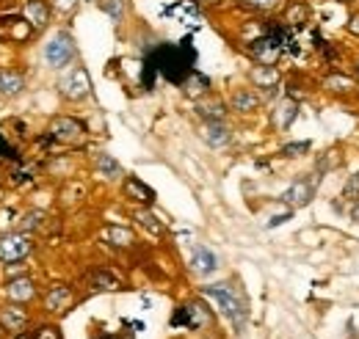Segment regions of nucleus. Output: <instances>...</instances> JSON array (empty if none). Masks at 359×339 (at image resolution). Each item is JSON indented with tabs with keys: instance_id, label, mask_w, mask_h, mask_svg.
<instances>
[{
	"instance_id": "13",
	"label": "nucleus",
	"mask_w": 359,
	"mask_h": 339,
	"mask_svg": "<svg viewBox=\"0 0 359 339\" xmlns=\"http://www.w3.org/2000/svg\"><path fill=\"white\" fill-rule=\"evenodd\" d=\"M72 300H75V290L69 284H50L47 293L42 296V306H45V312L58 314V312H67L72 306Z\"/></svg>"
},
{
	"instance_id": "17",
	"label": "nucleus",
	"mask_w": 359,
	"mask_h": 339,
	"mask_svg": "<svg viewBox=\"0 0 359 339\" xmlns=\"http://www.w3.org/2000/svg\"><path fill=\"white\" fill-rule=\"evenodd\" d=\"M25 91V75L20 69L11 67H0V97L3 99H14Z\"/></svg>"
},
{
	"instance_id": "15",
	"label": "nucleus",
	"mask_w": 359,
	"mask_h": 339,
	"mask_svg": "<svg viewBox=\"0 0 359 339\" xmlns=\"http://www.w3.org/2000/svg\"><path fill=\"white\" fill-rule=\"evenodd\" d=\"M260 102L263 99H260V94L255 88H238L229 97V111L232 113H241V116H249V113H255L260 108Z\"/></svg>"
},
{
	"instance_id": "12",
	"label": "nucleus",
	"mask_w": 359,
	"mask_h": 339,
	"mask_svg": "<svg viewBox=\"0 0 359 339\" xmlns=\"http://www.w3.org/2000/svg\"><path fill=\"white\" fill-rule=\"evenodd\" d=\"M3 296H6V300H14V303H31L39 298V290H36V282L31 276H14L6 282Z\"/></svg>"
},
{
	"instance_id": "11",
	"label": "nucleus",
	"mask_w": 359,
	"mask_h": 339,
	"mask_svg": "<svg viewBox=\"0 0 359 339\" xmlns=\"http://www.w3.org/2000/svg\"><path fill=\"white\" fill-rule=\"evenodd\" d=\"M315 185H318V177H313V179H296L279 199L290 207V210H299V207H307L310 202H313V196H315Z\"/></svg>"
},
{
	"instance_id": "34",
	"label": "nucleus",
	"mask_w": 359,
	"mask_h": 339,
	"mask_svg": "<svg viewBox=\"0 0 359 339\" xmlns=\"http://www.w3.org/2000/svg\"><path fill=\"white\" fill-rule=\"evenodd\" d=\"M28 179H34V166H25V163L20 160L14 174H11V182H14V185H22V182H28Z\"/></svg>"
},
{
	"instance_id": "36",
	"label": "nucleus",
	"mask_w": 359,
	"mask_h": 339,
	"mask_svg": "<svg viewBox=\"0 0 359 339\" xmlns=\"http://www.w3.org/2000/svg\"><path fill=\"white\" fill-rule=\"evenodd\" d=\"M78 3H81V0H50L53 11H58V14H72V11L78 8Z\"/></svg>"
},
{
	"instance_id": "18",
	"label": "nucleus",
	"mask_w": 359,
	"mask_h": 339,
	"mask_svg": "<svg viewBox=\"0 0 359 339\" xmlns=\"http://www.w3.org/2000/svg\"><path fill=\"white\" fill-rule=\"evenodd\" d=\"M202 138L208 146L213 149H224L232 144V130L226 127V122H205L202 125Z\"/></svg>"
},
{
	"instance_id": "5",
	"label": "nucleus",
	"mask_w": 359,
	"mask_h": 339,
	"mask_svg": "<svg viewBox=\"0 0 359 339\" xmlns=\"http://www.w3.org/2000/svg\"><path fill=\"white\" fill-rule=\"evenodd\" d=\"M34 254V237L25 232H6L0 235V262L3 265H20Z\"/></svg>"
},
{
	"instance_id": "1",
	"label": "nucleus",
	"mask_w": 359,
	"mask_h": 339,
	"mask_svg": "<svg viewBox=\"0 0 359 339\" xmlns=\"http://www.w3.org/2000/svg\"><path fill=\"white\" fill-rule=\"evenodd\" d=\"M144 64L158 75L163 78L166 83L182 85L185 78L194 72L196 67V47L191 42V36H185L182 42H158L155 47L147 50L144 55Z\"/></svg>"
},
{
	"instance_id": "43",
	"label": "nucleus",
	"mask_w": 359,
	"mask_h": 339,
	"mask_svg": "<svg viewBox=\"0 0 359 339\" xmlns=\"http://www.w3.org/2000/svg\"><path fill=\"white\" fill-rule=\"evenodd\" d=\"M337 3H354V0H337Z\"/></svg>"
},
{
	"instance_id": "26",
	"label": "nucleus",
	"mask_w": 359,
	"mask_h": 339,
	"mask_svg": "<svg viewBox=\"0 0 359 339\" xmlns=\"http://www.w3.org/2000/svg\"><path fill=\"white\" fill-rule=\"evenodd\" d=\"M133 221L138 223V226H144L149 235H155V237H161V235L166 232V226L158 221V215H152L147 207H138V210L133 212Z\"/></svg>"
},
{
	"instance_id": "25",
	"label": "nucleus",
	"mask_w": 359,
	"mask_h": 339,
	"mask_svg": "<svg viewBox=\"0 0 359 339\" xmlns=\"http://www.w3.org/2000/svg\"><path fill=\"white\" fill-rule=\"evenodd\" d=\"M323 88L329 94H334V97H351L357 91V81L348 78L346 72H332V75L323 78Z\"/></svg>"
},
{
	"instance_id": "39",
	"label": "nucleus",
	"mask_w": 359,
	"mask_h": 339,
	"mask_svg": "<svg viewBox=\"0 0 359 339\" xmlns=\"http://www.w3.org/2000/svg\"><path fill=\"white\" fill-rule=\"evenodd\" d=\"M285 221H290V210L282 212V215H273V218L269 221V226L273 229V226H279V223H285Z\"/></svg>"
},
{
	"instance_id": "42",
	"label": "nucleus",
	"mask_w": 359,
	"mask_h": 339,
	"mask_svg": "<svg viewBox=\"0 0 359 339\" xmlns=\"http://www.w3.org/2000/svg\"><path fill=\"white\" fill-rule=\"evenodd\" d=\"M196 3H205V6H213V3H222V0H196Z\"/></svg>"
},
{
	"instance_id": "23",
	"label": "nucleus",
	"mask_w": 359,
	"mask_h": 339,
	"mask_svg": "<svg viewBox=\"0 0 359 339\" xmlns=\"http://www.w3.org/2000/svg\"><path fill=\"white\" fill-rule=\"evenodd\" d=\"M102 240L105 243H111L114 249H133L135 246V235L130 226H119V223H111V226H105L102 232Z\"/></svg>"
},
{
	"instance_id": "38",
	"label": "nucleus",
	"mask_w": 359,
	"mask_h": 339,
	"mask_svg": "<svg viewBox=\"0 0 359 339\" xmlns=\"http://www.w3.org/2000/svg\"><path fill=\"white\" fill-rule=\"evenodd\" d=\"M346 31H348L351 36H357V39H359V11H354V14L348 17V25H346Z\"/></svg>"
},
{
	"instance_id": "20",
	"label": "nucleus",
	"mask_w": 359,
	"mask_h": 339,
	"mask_svg": "<svg viewBox=\"0 0 359 339\" xmlns=\"http://www.w3.org/2000/svg\"><path fill=\"white\" fill-rule=\"evenodd\" d=\"M216 268H219V256L213 254L208 246H196L194 249V254H191V270L196 276H210V273H216Z\"/></svg>"
},
{
	"instance_id": "7",
	"label": "nucleus",
	"mask_w": 359,
	"mask_h": 339,
	"mask_svg": "<svg viewBox=\"0 0 359 339\" xmlns=\"http://www.w3.org/2000/svg\"><path fill=\"white\" fill-rule=\"evenodd\" d=\"M34 36H36L34 28L25 22V17L20 11L0 14V42L3 44H28Z\"/></svg>"
},
{
	"instance_id": "30",
	"label": "nucleus",
	"mask_w": 359,
	"mask_h": 339,
	"mask_svg": "<svg viewBox=\"0 0 359 339\" xmlns=\"http://www.w3.org/2000/svg\"><path fill=\"white\" fill-rule=\"evenodd\" d=\"M47 226V212H42V210H31V212H25L22 215V221H20V232H39V229H45Z\"/></svg>"
},
{
	"instance_id": "19",
	"label": "nucleus",
	"mask_w": 359,
	"mask_h": 339,
	"mask_svg": "<svg viewBox=\"0 0 359 339\" xmlns=\"http://www.w3.org/2000/svg\"><path fill=\"white\" fill-rule=\"evenodd\" d=\"M307 20H310V6H307L304 0H290V3H285V8H282V22H285L290 31L307 25Z\"/></svg>"
},
{
	"instance_id": "16",
	"label": "nucleus",
	"mask_w": 359,
	"mask_h": 339,
	"mask_svg": "<svg viewBox=\"0 0 359 339\" xmlns=\"http://www.w3.org/2000/svg\"><path fill=\"white\" fill-rule=\"evenodd\" d=\"M296 116H299V99L285 97V99L276 102V108L271 111V127L282 132V130H287L293 122H296Z\"/></svg>"
},
{
	"instance_id": "45",
	"label": "nucleus",
	"mask_w": 359,
	"mask_h": 339,
	"mask_svg": "<svg viewBox=\"0 0 359 339\" xmlns=\"http://www.w3.org/2000/svg\"><path fill=\"white\" fill-rule=\"evenodd\" d=\"M357 78H359V61H357Z\"/></svg>"
},
{
	"instance_id": "8",
	"label": "nucleus",
	"mask_w": 359,
	"mask_h": 339,
	"mask_svg": "<svg viewBox=\"0 0 359 339\" xmlns=\"http://www.w3.org/2000/svg\"><path fill=\"white\" fill-rule=\"evenodd\" d=\"M20 14L25 17V22H28V25L34 28V34L39 36V34H45L47 28H50L55 11H53L50 0H22Z\"/></svg>"
},
{
	"instance_id": "14",
	"label": "nucleus",
	"mask_w": 359,
	"mask_h": 339,
	"mask_svg": "<svg viewBox=\"0 0 359 339\" xmlns=\"http://www.w3.org/2000/svg\"><path fill=\"white\" fill-rule=\"evenodd\" d=\"M122 196L128 202H133L138 207H152L155 205V191L149 185H144L138 177H125L122 182Z\"/></svg>"
},
{
	"instance_id": "37",
	"label": "nucleus",
	"mask_w": 359,
	"mask_h": 339,
	"mask_svg": "<svg viewBox=\"0 0 359 339\" xmlns=\"http://www.w3.org/2000/svg\"><path fill=\"white\" fill-rule=\"evenodd\" d=\"M343 196H346V199H354V202L359 199V171L354 177H348V182H346V188H343Z\"/></svg>"
},
{
	"instance_id": "24",
	"label": "nucleus",
	"mask_w": 359,
	"mask_h": 339,
	"mask_svg": "<svg viewBox=\"0 0 359 339\" xmlns=\"http://www.w3.org/2000/svg\"><path fill=\"white\" fill-rule=\"evenodd\" d=\"M249 81L255 88H263V91H273L279 81H282V75H279V69L276 67H263V64H257V67H252L249 69Z\"/></svg>"
},
{
	"instance_id": "40",
	"label": "nucleus",
	"mask_w": 359,
	"mask_h": 339,
	"mask_svg": "<svg viewBox=\"0 0 359 339\" xmlns=\"http://www.w3.org/2000/svg\"><path fill=\"white\" fill-rule=\"evenodd\" d=\"M351 221H354V223H359V199L354 202V207H351Z\"/></svg>"
},
{
	"instance_id": "10",
	"label": "nucleus",
	"mask_w": 359,
	"mask_h": 339,
	"mask_svg": "<svg viewBox=\"0 0 359 339\" xmlns=\"http://www.w3.org/2000/svg\"><path fill=\"white\" fill-rule=\"evenodd\" d=\"M28 323H31V314H28L25 303L6 300V303L0 306V326H3L6 334H22Z\"/></svg>"
},
{
	"instance_id": "29",
	"label": "nucleus",
	"mask_w": 359,
	"mask_h": 339,
	"mask_svg": "<svg viewBox=\"0 0 359 339\" xmlns=\"http://www.w3.org/2000/svg\"><path fill=\"white\" fill-rule=\"evenodd\" d=\"M100 8L119 25L125 17H128V8H130V0H100Z\"/></svg>"
},
{
	"instance_id": "3",
	"label": "nucleus",
	"mask_w": 359,
	"mask_h": 339,
	"mask_svg": "<svg viewBox=\"0 0 359 339\" xmlns=\"http://www.w3.org/2000/svg\"><path fill=\"white\" fill-rule=\"evenodd\" d=\"M42 55H45V64L50 69H64V67H69V64L78 58L75 36H72L69 31H55V34L47 39Z\"/></svg>"
},
{
	"instance_id": "22",
	"label": "nucleus",
	"mask_w": 359,
	"mask_h": 339,
	"mask_svg": "<svg viewBox=\"0 0 359 339\" xmlns=\"http://www.w3.org/2000/svg\"><path fill=\"white\" fill-rule=\"evenodd\" d=\"M210 85H213V83H210V78H208V75H202V72H196V69H194V72L185 78V83L180 85V88H182V94H185L188 99L199 102V99H205V97L210 94Z\"/></svg>"
},
{
	"instance_id": "35",
	"label": "nucleus",
	"mask_w": 359,
	"mask_h": 339,
	"mask_svg": "<svg viewBox=\"0 0 359 339\" xmlns=\"http://www.w3.org/2000/svg\"><path fill=\"white\" fill-rule=\"evenodd\" d=\"M34 337L36 339H64V334H61V328H58V326L45 323V326H39V328L34 331Z\"/></svg>"
},
{
	"instance_id": "2",
	"label": "nucleus",
	"mask_w": 359,
	"mask_h": 339,
	"mask_svg": "<svg viewBox=\"0 0 359 339\" xmlns=\"http://www.w3.org/2000/svg\"><path fill=\"white\" fill-rule=\"evenodd\" d=\"M202 296L210 298L219 309H222V314H224L226 320L235 326V328H243V323H246V300L241 298V293L229 284V282H222V284H208V287H202Z\"/></svg>"
},
{
	"instance_id": "28",
	"label": "nucleus",
	"mask_w": 359,
	"mask_h": 339,
	"mask_svg": "<svg viewBox=\"0 0 359 339\" xmlns=\"http://www.w3.org/2000/svg\"><path fill=\"white\" fill-rule=\"evenodd\" d=\"M282 3H285V0H235L238 8L252 11V14H271V11H276Z\"/></svg>"
},
{
	"instance_id": "31",
	"label": "nucleus",
	"mask_w": 359,
	"mask_h": 339,
	"mask_svg": "<svg viewBox=\"0 0 359 339\" xmlns=\"http://www.w3.org/2000/svg\"><path fill=\"white\" fill-rule=\"evenodd\" d=\"M97 171L108 179H119L122 177V166L111 158V155H97Z\"/></svg>"
},
{
	"instance_id": "46",
	"label": "nucleus",
	"mask_w": 359,
	"mask_h": 339,
	"mask_svg": "<svg viewBox=\"0 0 359 339\" xmlns=\"http://www.w3.org/2000/svg\"><path fill=\"white\" fill-rule=\"evenodd\" d=\"M0 334H3V326H0Z\"/></svg>"
},
{
	"instance_id": "6",
	"label": "nucleus",
	"mask_w": 359,
	"mask_h": 339,
	"mask_svg": "<svg viewBox=\"0 0 359 339\" xmlns=\"http://www.w3.org/2000/svg\"><path fill=\"white\" fill-rule=\"evenodd\" d=\"M89 127L75 119V116H55L50 125H47V135L53 138V144H61V146H75L86 138Z\"/></svg>"
},
{
	"instance_id": "32",
	"label": "nucleus",
	"mask_w": 359,
	"mask_h": 339,
	"mask_svg": "<svg viewBox=\"0 0 359 339\" xmlns=\"http://www.w3.org/2000/svg\"><path fill=\"white\" fill-rule=\"evenodd\" d=\"M0 160H11V163H20V160H22L20 149H17L6 135H0Z\"/></svg>"
},
{
	"instance_id": "33",
	"label": "nucleus",
	"mask_w": 359,
	"mask_h": 339,
	"mask_svg": "<svg viewBox=\"0 0 359 339\" xmlns=\"http://www.w3.org/2000/svg\"><path fill=\"white\" fill-rule=\"evenodd\" d=\"M310 152V141H296V144H285L282 146V158H302Z\"/></svg>"
},
{
	"instance_id": "9",
	"label": "nucleus",
	"mask_w": 359,
	"mask_h": 339,
	"mask_svg": "<svg viewBox=\"0 0 359 339\" xmlns=\"http://www.w3.org/2000/svg\"><path fill=\"white\" fill-rule=\"evenodd\" d=\"M208 323H210V312H208L199 300L182 303V306L175 309V314H172V326H175V328L185 326V328L196 331V328H202V326H208Z\"/></svg>"
},
{
	"instance_id": "4",
	"label": "nucleus",
	"mask_w": 359,
	"mask_h": 339,
	"mask_svg": "<svg viewBox=\"0 0 359 339\" xmlns=\"http://www.w3.org/2000/svg\"><path fill=\"white\" fill-rule=\"evenodd\" d=\"M58 97H61L64 102H69V105H78V102L89 99V97H91L89 72H86L83 67L69 69V72H67V75L58 81Z\"/></svg>"
},
{
	"instance_id": "44",
	"label": "nucleus",
	"mask_w": 359,
	"mask_h": 339,
	"mask_svg": "<svg viewBox=\"0 0 359 339\" xmlns=\"http://www.w3.org/2000/svg\"><path fill=\"white\" fill-rule=\"evenodd\" d=\"M83 3H100V0H83Z\"/></svg>"
},
{
	"instance_id": "41",
	"label": "nucleus",
	"mask_w": 359,
	"mask_h": 339,
	"mask_svg": "<svg viewBox=\"0 0 359 339\" xmlns=\"http://www.w3.org/2000/svg\"><path fill=\"white\" fill-rule=\"evenodd\" d=\"M14 339H36V337H34V334H17Z\"/></svg>"
},
{
	"instance_id": "21",
	"label": "nucleus",
	"mask_w": 359,
	"mask_h": 339,
	"mask_svg": "<svg viewBox=\"0 0 359 339\" xmlns=\"http://www.w3.org/2000/svg\"><path fill=\"white\" fill-rule=\"evenodd\" d=\"M226 113H229V105H226L224 99L210 97V99H199L196 102V116L202 122H224Z\"/></svg>"
},
{
	"instance_id": "27",
	"label": "nucleus",
	"mask_w": 359,
	"mask_h": 339,
	"mask_svg": "<svg viewBox=\"0 0 359 339\" xmlns=\"http://www.w3.org/2000/svg\"><path fill=\"white\" fill-rule=\"evenodd\" d=\"M89 282L97 287V290H122V279H119V276H114V273H111V270H105V268L91 270Z\"/></svg>"
}]
</instances>
